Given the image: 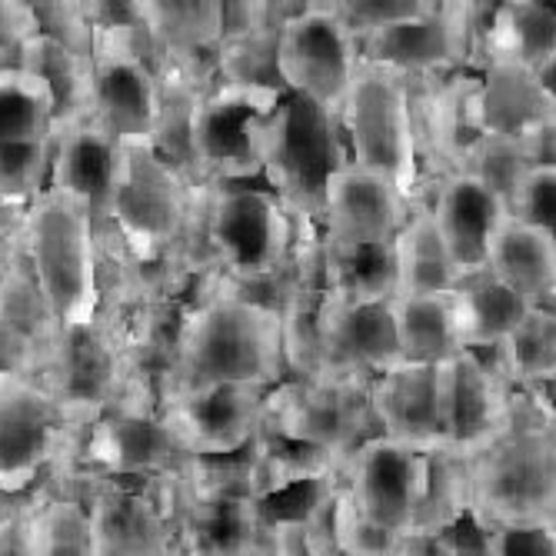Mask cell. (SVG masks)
<instances>
[{"instance_id":"obj_20","label":"cell","mask_w":556,"mask_h":556,"mask_svg":"<svg viewBox=\"0 0 556 556\" xmlns=\"http://www.w3.org/2000/svg\"><path fill=\"white\" fill-rule=\"evenodd\" d=\"M400 364L393 311L387 303H343L327 296L320 314V374L317 380L367 383Z\"/></svg>"},{"instance_id":"obj_44","label":"cell","mask_w":556,"mask_h":556,"mask_svg":"<svg viewBox=\"0 0 556 556\" xmlns=\"http://www.w3.org/2000/svg\"><path fill=\"white\" fill-rule=\"evenodd\" d=\"M267 556H314L311 540H307V527H303V517L300 514L274 517L270 520Z\"/></svg>"},{"instance_id":"obj_34","label":"cell","mask_w":556,"mask_h":556,"mask_svg":"<svg viewBox=\"0 0 556 556\" xmlns=\"http://www.w3.org/2000/svg\"><path fill=\"white\" fill-rule=\"evenodd\" d=\"M500 353V361L490 364L496 377L510 390H527L536 383L556 380V314L553 307H530L527 317L514 327V333L490 346Z\"/></svg>"},{"instance_id":"obj_36","label":"cell","mask_w":556,"mask_h":556,"mask_svg":"<svg viewBox=\"0 0 556 556\" xmlns=\"http://www.w3.org/2000/svg\"><path fill=\"white\" fill-rule=\"evenodd\" d=\"M467 520V467L457 457L433 450L427 464V486L414 533H450Z\"/></svg>"},{"instance_id":"obj_38","label":"cell","mask_w":556,"mask_h":556,"mask_svg":"<svg viewBox=\"0 0 556 556\" xmlns=\"http://www.w3.org/2000/svg\"><path fill=\"white\" fill-rule=\"evenodd\" d=\"M330 533H333V549L340 556H393L396 536H387L374 523H367L346 496L343 486L333 490V510H330Z\"/></svg>"},{"instance_id":"obj_5","label":"cell","mask_w":556,"mask_h":556,"mask_svg":"<svg viewBox=\"0 0 556 556\" xmlns=\"http://www.w3.org/2000/svg\"><path fill=\"white\" fill-rule=\"evenodd\" d=\"M287 90L214 80L197 90L187 111L190 184L227 187L261 174V140Z\"/></svg>"},{"instance_id":"obj_2","label":"cell","mask_w":556,"mask_h":556,"mask_svg":"<svg viewBox=\"0 0 556 556\" xmlns=\"http://www.w3.org/2000/svg\"><path fill=\"white\" fill-rule=\"evenodd\" d=\"M283 370L280 314L220 290L180 320L167 393L200 387H247L270 393Z\"/></svg>"},{"instance_id":"obj_1","label":"cell","mask_w":556,"mask_h":556,"mask_svg":"<svg viewBox=\"0 0 556 556\" xmlns=\"http://www.w3.org/2000/svg\"><path fill=\"white\" fill-rule=\"evenodd\" d=\"M467 467V520L483 533L556 527L553 414L514 390L510 417Z\"/></svg>"},{"instance_id":"obj_19","label":"cell","mask_w":556,"mask_h":556,"mask_svg":"<svg viewBox=\"0 0 556 556\" xmlns=\"http://www.w3.org/2000/svg\"><path fill=\"white\" fill-rule=\"evenodd\" d=\"M410 204L387 177L357 164H340L324 184L320 237L343 247H390L396 230L407 224Z\"/></svg>"},{"instance_id":"obj_27","label":"cell","mask_w":556,"mask_h":556,"mask_svg":"<svg viewBox=\"0 0 556 556\" xmlns=\"http://www.w3.org/2000/svg\"><path fill=\"white\" fill-rule=\"evenodd\" d=\"M483 270L507 290H514L517 296H523L530 307H553L556 237L507 217L490 243Z\"/></svg>"},{"instance_id":"obj_30","label":"cell","mask_w":556,"mask_h":556,"mask_svg":"<svg viewBox=\"0 0 556 556\" xmlns=\"http://www.w3.org/2000/svg\"><path fill=\"white\" fill-rule=\"evenodd\" d=\"M393 330H396V357L400 364L437 367L464 353L453 320L450 293H420V296H393Z\"/></svg>"},{"instance_id":"obj_15","label":"cell","mask_w":556,"mask_h":556,"mask_svg":"<svg viewBox=\"0 0 556 556\" xmlns=\"http://www.w3.org/2000/svg\"><path fill=\"white\" fill-rule=\"evenodd\" d=\"M47 364L50 374L43 383L71 424H93L117 407V393L127 383V353L100 320L58 330L47 346Z\"/></svg>"},{"instance_id":"obj_14","label":"cell","mask_w":556,"mask_h":556,"mask_svg":"<svg viewBox=\"0 0 556 556\" xmlns=\"http://www.w3.org/2000/svg\"><path fill=\"white\" fill-rule=\"evenodd\" d=\"M437 383V427L440 453L470 460L510 417L514 390L496 377L480 353H457L433 367Z\"/></svg>"},{"instance_id":"obj_11","label":"cell","mask_w":556,"mask_h":556,"mask_svg":"<svg viewBox=\"0 0 556 556\" xmlns=\"http://www.w3.org/2000/svg\"><path fill=\"white\" fill-rule=\"evenodd\" d=\"M61 134L58 100L30 71L0 64V204H30L50 180Z\"/></svg>"},{"instance_id":"obj_42","label":"cell","mask_w":556,"mask_h":556,"mask_svg":"<svg viewBox=\"0 0 556 556\" xmlns=\"http://www.w3.org/2000/svg\"><path fill=\"white\" fill-rule=\"evenodd\" d=\"M477 530V527H473ZM480 546V530H477ZM477 546H467L453 527L450 533H410L403 536L393 549V556H477Z\"/></svg>"},{"instance_id":"obj_32","label":"cell","mask_w":556,"mask_h":556,"mask_svg":"<svg viewBox=\"0 0 556 556\" xmlns=\"http://www.w3.org/2000/svg\"><path fill=\"white\" fill-rule=\"evenodd\" d=\"M14 64L30 71L34 77H40L50 87V93L58 100L61 127L87 117V93H90V67H87L90 58L87 54L67 47L58 37L37 30L14 50Z\"/></svg>"},{"instance_id":"obj_37","label":"cell","mask_w":556,"mask_h":556,"mask_svg":"<svg viewBox=\"0 0 556 556\" xmlns=\"http://www.w3.org/2000/svg\"><path fill=\"white\" fill-rule=\"evenodd\" d=\"M530 157H527V150L520 140L514 137H477V143L467 150V157H464V167L467 174H473L480 184H486L500 200H503V207H507V200L514 193V187L520 184V177L527 174Z\"/></svg>"},{"instance_id":"obj_22","label":"cell","mask_w":556,"mask_h":556,"mask_svg":"<svg viewBox=\"0 0 556 556\" xmlns=\"http://www.w3.org/2000/svg\"><path fill=\"white\" fill-rule=\"evenodd\" d=\"M117 161H121V143L93 117L71 121L58 134L47 187L84 200L97 230H104L114 180H117Z\"/></svg>"},{"instance_id":"obj_43","label":"cell","mask_w":556,"mask_h":556,"mask_svg":"<svg viewBox=\"0 0 556 556\" xmlns=\"http://www.w3.org/2000/svg\"><path fill=\"white\" fill-rule=\"evenodd\" d=\"M30 34H37L34 4H4V0H0V58L14 61V50Z\"/></svg>"},{"instance_id":"obj_6","label":"cell","mask_w":556,"mask_h":556,"mask_svg":"<svg viewBox=\"0 0 556 556\" xmlns=\"http://www.w3.org/2000/svg\"><path fill=\"white\" fill-rule=\"evenodd\" d=\"M87 67V117L117 143H154L164 117V64L143 27L90 30Z\"/></svg>"},{"instance_id":"obj_21","label":"cell","mask_w":556,"mask_h":556,"mask_svg":"<svg viewBox=\"0 0 556 556\" xmlns=\"http://www.w3.org/2000/svg\"><path fill=\"white\" fill-rule=\"evenodd\" d=\"M427 214L460 277L480 274L486 267L490 243L500 224L507 220L503 200L467 170L443 174L433 200L427 204Z\"/></svg>"},{"instance_id":"obj_29","label":"cell","mask_w":556,"mask_h":556,"mask_svg":"<svg viewBox=\"0 0 556 556\" xmlns=\"http://www.w3.org/2000/svg\"><path fill=\"white\" fill-rule=\"evenodd\" d=\"M450 300L464 350H490L503 343L530 311L523 296L493 280L486 270L460 277V283L450 290Z\"/></svg>"},{"instance_id":"obj_9","label":"cell","mask_w":556,"mask_h":556,"mask_svg":"<svg viewBox=\"0 0 556 556\" xmlns=\"http://www.w3.org/2000/svg\"><path fill=\"white\" fill-rule=\"evenodd\" d=\"M204 233L227 283H261L287 274L296 220L270 190L227 184L211 187Z\"/></svg>"},{"instance_id":"obj_13","label":"cell","mask_w":556,"mask_h":556,"mask_svg":"<svg viewBox=\"0 0 556 556\" xmlns=\"http://www.w3.org/2000/svg\"><path fill=\"white\" fill-rule=\"evenodd\" d=\"M367 383L343 380H296L283 396H267V427L307 450H320L327 457L346 464L370 427Z\"/></svg>"},{"instance_id":"obj_33","label":"cell","mask_w":556,"mask_h":556,"mask_svg":"<svg viewBox=\"0 0 556 556\" xmlns=\"http://www.w3.org/2000/svg\"><path fill=\"white\" fill-rule=\"evenodd\" d=\"M327 296L343 303H387L396 296V267L390 247H343L320 237Z\"/></svg>"},{"instance_id":"obj_12","label":"cell","mask_w":556,"mask_h":556,"mask_svg":"<svg viewBox=\"0 0 556 556\" xmlns=\"http://www.w3.org/2000/svg\"><path fill=\"white\" fill-rule=\"evenodd\" d=\"M427 464L430 453L374 433L346 457L343 490L367 523L403 540L417 530Z\"/></svg>"},{"instance_id":"obj_41","label":"cell","mask_w":556,"mask_h":556,"mask_svg":"<svg viewBox=\"0 0 556 556\" xmlns=\"http://www.w3.org/2000/svg\"><path fill=\"white\" fill-rule=\"evenodd\" d=\"M477 556H556V536L549 530H480Z\"/></svg>"},{"instance_id":"obj_17","label":"cell","mask_w":556,"mask_h":556,"mask_svg":"<svg viewBox=\"0 0 556 556\" xmlns=\"http://www.w3.org/2000/svg\"><path fill=\"white\" fill-rule=\"evenodd\" d=\"M267 396L247 387H200L167 393L161 417L174 430L187 457H233L243 453L267 424Z\"/></svg>"},{"instance_id":"obj_10","label":"cell","mask_w":556,"mask_h":556,"mask_svg":"<svg viewBox=\"0 0 556 556\" xmlns=\"http://www.w3.org/2000/svg\"><path fill=\"white\" fill-rule=\"evenodd\" d=\"M274 67L287 93L340 121L343 97L361 67V47L327 0H303L277 30Z\"/></svg>"},{"instance_id":"obj_24","label":"cell","mask_w":556,"mask_h":556,"mask_svg":"<svg viewBox=\"0 0 556 556\" xmlns=\"http://www.w3.org/2000/svg\"><path fill=\"white\" fill-rule=\"evenodd\" d=\"M367 407L380 437L417 446L424 453L440 450L437 427V383L433 367L393 364L367 380Z\"/></svg>"},{"instance_id":"obj_40","label":"cell","mask_w":556,"mask_h":556,"mask_svg":"<svg viewBox=\"0 0 556 556\" xmlns=\"http://www.w3.org/2000/svg\"><path fill=\"white\" fill-rule=\"evenodd\" d=\"M327 4L337 14V21L361 40L380 27L414 21L420 14L433 11L437 0H327Z\"/></svg>"},{"instance_id":"obj_16","label":"cell","mask_w":556,"mask_h":556,"mask_svg":"<svg viewBox=\"0 0 556 556\" xmlns=\"http://www.w3.org/2000/svg\"><path fill=\"white\" fill-rule=\"evenodd\" d=\"M67 424L40 377L0 370V493H21L54 464Z\"/></svg>"},{"instance_id":"obj_31","label":"cell","mask_w":556,"mask_h":556,"mask_svg":"<svg viewBox=\"0 0 556 556\" xmlns=\"http://www.w3.org/2000/svg\"><path fill=\"white\" fill-rule=\"evenodd\" d=\"M393 267H396V296H420V293H450L460 283L453 270L446 247L427 214V207H414L390 243Z\"/></svg>"},{"instance_id":"obj_7","label":"cell","mask_w":556,"mask_h":556,"mask_svg":"<svg viewBox=\"0 0 556 556\" xmlns=\"http://www.w3.org/2000/svg\"><path fill=\"white\" fill-rule=\"evenodd\" d=\"M340 121L307 100L283 93L261 140V174L293 220H320L324 184L346 164Z\"/></svg>"},{"instance_id":"obj_4","label":"cell","mask_w":556,"mask_h":556,"mask_svg":"<svg viewBox=\"0 0 556 556\" xmlns=\"http://www.w3.org/2000/svg\"><path fill=\"white\" fill-rule=\"evenodd\" d=\"M340 130L350 164L387 177L410 204H417L424 154L410 80L361 64L343 97Z\"/></svg>"},{"instance_id":"obj_25","label":"cell","mask_w":556,"mask_h":556,"mask_svg":"<svg viewBox=\"0 0 556 556\" xmlns=\"http://www.w3.org/2000/svg\"><path fill=\"white\" fill-rule=\"evenodd\" d=\"M140 27L164 64L190 71L200 58L217 61L224 40L220 0H140Z\"/></svg>"},{"instance_id":"obj_23","label":"cell","mask_w":556,"mask_h":556,"mask_svg":"<svg viewBox=\"0 0 556 556\" xmlns=\"http://www.w3.org/2000/svg\"><path fill=\"white\" fill-rule=\"evenodd\" d=\"M93 556H174V533L157 500L121 483H104L90 500Z\"/></svg>"},{"instance_id":"obj_18","label":"cell","mask_w":556,"mask_h":556,"mask_svg":"<svg viewBox=\"0 0 556 556\" xmlns=\"http://www.w3.org/2000/svg\"><path fill=\"white\" fill-rule=\"evenodd\" d=\"M193 457L177 443L161 410L111 407L90 424L87 464L104 473L108 483L130 480H167L180 477Z\"/></svg>"},{"instance_id":"obj_26","label":"cell","mask_w":556,"mask_h":556,"mask_svg":"<svg viewBox=\"0 0 556 556\" xmlns=\"http://www.w3.org/2000/svg\"><path fill=\"white\" fill-rule=\"evenodd\" d=\"M473 114L480 134L520 140L556 117V97L527 67L486 64L473 77Z\"/></svg>"},{"instance_id":"obj_28","label":"cell","mask_w":556,"mask_h":556,"mask_svg":"<svg viewBox=\"0 0 556 556\" xmlns=\"http://www.w3.org/2000/svg\"><path fill=\"white\" fill-rule=\"evenodd\" d=\"M556 58V17L553 8L540 0H507L493 4V14L480 34L477 64H500V67H527L536 71L540 64Z\"/></svg>"},{"instance_id":"obj_39","label":"cell","mask_w":556,"mask_h":556,"mask_svg":"<svg viewBox=\"0 0 556 556\" xmlns=\"http://www.w3.org/2000/svg\"><path fill=\"white\" fill-rule=\"evenodd\" d=\"M507 217L556 237V167H527L507 200Z\"/></svg>"},{"instance_id":"obj_35","label":"cell","mask_w":556,"mask_h":556,"mask_svg":"<svg viewBox=\"0 0 556 556\" xmlns=\"http://www.w3.org/2000/svg\"><path fill=\"white\" fill-rule=\"evenodd\" d=\"M21 556H93L90 514L80 500L50 496L24 517Z\"/></svg>"},{"instance_id":"obj_8","label":"cell","mask_w":556,"mask_h":556,"mask_svg":"<svg viewBox=\"0 0 556 556\" xmlns=\"http://www.w3.org/2000/svg\"><path fill=\"white\" fill-rule=\"evenodd\" d=\"M190 187L154 143H121L108 227L130 261L147 264L177 243L190 217Z\"/></svg>"},{"instance_id":"obj_3","label":"cell","mask_w":556,"mask_h":556,"mask_svg":"<svg viewBox=\"0 0 556 556\" xmlns=\"http://www.w3.org/2000/svg\"><path fill=\"white\" fill-rule=\"evenodd\" d=\"M24 267L58 330L100 320V230L84 200L43 187L24 207Z\"/></svg>"}]
</instances>
